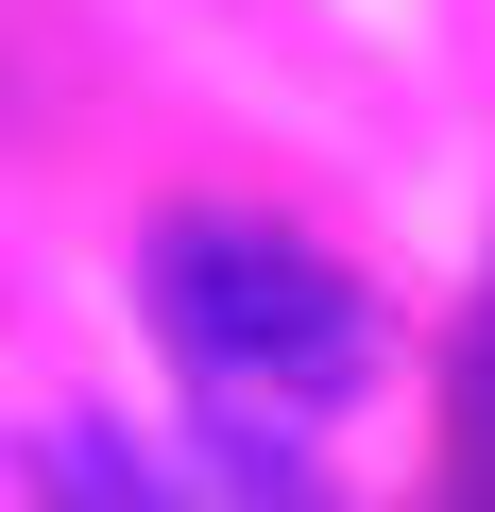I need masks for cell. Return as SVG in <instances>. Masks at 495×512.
<instances>
[{
    "instance_id": "1",
    "label": "cell",
    "mask_w": 495,
    "mask_h": 512,
    "mask_svg": "<svg viewBox=\"0 0 495 512\" xmlns=\"http://www.w3.org/2000/svg\"><path fill=\"white\" fill-rule=\"evenodd\" d=\"M154 325H171V376H188L205 444L257 461V478H291V461L376 393V308H359V274H325L308 239L222 222V205H171V222H154Z\"/></svg>"
}]
</instances>
